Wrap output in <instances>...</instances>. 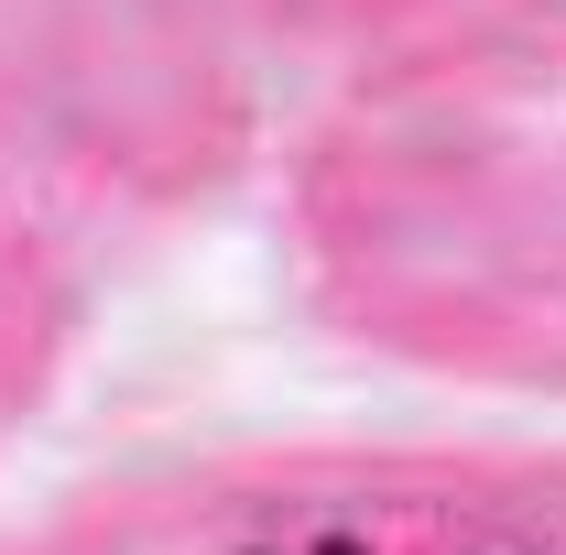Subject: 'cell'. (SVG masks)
<instances>
[{
    "instance_id": "cell-1",
    "label": "cell",
    "mask_w": 566,
    "mask_h": 555,
    "mask_svg": "<svg viewBox=\"0 0 566 555\" xmlns=\"http://www.w3.org/2000/svg\"><path fill=\"white\" fill-rule=\"evenodd\" d=\"M305 555H349V545H305Z\"/></svg>"
}]
</instances>
